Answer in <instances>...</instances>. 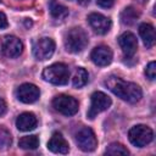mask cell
Masks as SVG:
<instances>
[{"mask_svg": "<svg viewBox=\"0 0 156 156\" xmlns=\"http://www.w3.org/2000/svg\"><path fill=\"white\" fill-rule=\"evenodd\" d=\"M145 76L150 80L155 79V77H156V63H155V61H151V62L147 63V66L145 67Z\"/></svg>", "mask_w": 156, "mask_h": 156, "instance_id": "603a6c76", "label": "cell"}, {"mask_svg": "<svg viewBox=\"0 0 156 156\" xmlns=\"http://www.w3.org/2000/svg\"><path fill=\"white\" fill-rule=\"evenodd\" d=\"M48 149L54 152V154H68L69 151V146L68 143L66 141V139L62 136L61 133H54L50 138V140L48 141Z\"/></svg>", "mask_w": 156, "mask_h": 156, "instance_id": "5bb4252c", "label": "cell"}, {"mask_svg": "<svg viewBox=\"0 0 156 156\" xmlns=\"http://www.w3.org/2000/svg\"><path fill=\"white\" fill-rule=\"evenodd\" d=\"M78 4H80V5H83V6H85V5H89L90 4V0H76Z\"/></svg>", "mask_w": 156, "mask_h": 156, "instance_id": "4316f807", "label": "cell"}, {"mask_svg": "<svg viewBox=\"0 0 156 156\" xmlns=\"http://www.w3.org/2000/svg\"><path fill=\"white\" fill-rule=\"evenodd\" d=\"M11 143H12V139H11V134L9 133V130L0 127V149L1 150L7 149L11 145Z\"/></svg>", "mask_w": 156, "mask_h": 156, "instance_id": "7402d4cb", "label": "cell"}, {"mask_svg": "<svg viewBox=\"0 0 156 156\" xmlns=\"http://www.w3.org/2000/svg\"><path fill=\"white\" fill-rule=\"evenodd\" d=\"M49 11L51 16L56 20H65L68 16V9L62 4L57 2L56 0H50L49 2Z\"/></svg>", "mask_w": 156, "mask_h": 156, "instance_id": "e0dca14e", "label": "cell"}, {"mask_svg": "<svg viewBox=\"0 0 156 156\" xmlns=\"http://www.w3.org/2000/svg\"><path fill=\"white\" fill-rule=\"evenodd\" d=\"M16 127L21 132H29L37 127V117L32 112H23L16 119Z\"/></svg>", "mask_w": 156, "mask_h": 156, "instance_id": "9a60e30c", "label": "cell"}, {"mask_svg": "<svg viewBox=\"0 0 156 156\" xmlns=\"http://www.w3.org/2000/svg\"><path fill=\"white\" fill-rule=\"evenodd\" d=\"M88 34L85 33L84 29L79 28V27H74L72 29H69L66 35H65V48L68 52L72 54H78L80 51H83L87 45H88Z\"/></svg>", "mask_w": 156, "mask_h": 156, "instance_id": "7a4b0ae2", "label": "cell"}, {"mask_svg": "<svg viewBox=\"0 0 156 156\" xmlns=\"http://www.w3.org/2000/svg\"><path fill=\"white\" fill-rule=\"evenodd\" d=\"M105 85L108 90H111L119 99L127 102H130V104L138 102L143 96V91L138 84L123 80L122 78L116 77V76H110L108 78H106Z\"/></svg>", "mask_w": 156, "mask_h": 156, "instance_id": "6da1fadb", "label": "cell"}, {"mask_svg": "<svg viewBox=\"0 0 156 156\" xmlns=\"http://www.w3.org/2000/svg\"><path fill=\"white\" fill-rule=\"evenodd\" d=\"M41 76L45 82H49L55 85H65L68 83L69 69L65 63L56 62L45 67Z\"/></svg>", "mask_w": 156, "mask_h": 156, "instance_id": "3957f363", "label": "cell"}, {"mask_svg": "<svg viewBox=\"0 0 156 156\" xmlns=\"http://www.w3.org/2000/svg\"><path fill=\"white\" fill-rule=\"evenodd\" d=\"M7 26H9V22H7L6 15L0 11V29H5Z\"/></svg>", "mask_w": 156, "mask_h": 156, "instance_id": "d4e9b609", "label": "cell"}, {"mask_svg": "<svg viewBox=\"0 0 156 156\" xmlns=\"http://www.w3.org/2000/svg\"><path fill=\"white\" fill-rule=\"evenodd\" d=\"M76 143L78 147L84 152H91L98 146V140L93 129L88 127L80 128L76 134Z\"/></svg>", "mask_w": 156, "mask_h": 156, "instance_id": "52a82bcc", "label": "cell"}, {"mask_svg": "<svg viewBox=\"0 0 156 156\" xmlns=\"http://www.w3.org/2000/svg\"><path fill=\"white\" fill-rule=\"evenodd\" d=\"M88 23L98 34H106L111 29V20L101 13L93 12L88 16Z\"/></svg>", "mask_w": 156, "mask_h": 156, "instance_id": "8fae6325", "label": "cell"}, {"mask_svg": "<svg viewBox=\"0 0 156 156\" xmlns=\"http://www.w3.org/2000/svg\"><path fill=\"white\" fill-rule=\"evenodd\" d=\"M54 51H55V41L51 38L43 37L35 40L33 44V55L39 61L50 58Z\"/></svg>", "mask_w": 156, "mask_h": 156, "instance_id": "ba28073f", "label": "cell"}, {"mask_svg": "<svg viewBox=\"0 0 156 156\" xmlns=\"http://www.w3.org/2000/svg\"><path fill=\"white\" fill-rule=\"evenodd\" d=\"M16 96L23 104H32L39 99L40 90L37 85H34L32 83H23L17 88Z\"/></svg>", "mask_w": 156, "mask_h": 156, "instance_id": "9c48e42d", "label": "cell"}, {"mask_svg": "<svg viewBox=\"0 0 156 156\" xmlns=\"http://www.w3.org/2000/svg\"><path fill=\"white\" fill-rule=\"evenodd\" d=\"M118 44L122 49V52L124 57L130 58L135 55L138 49V40L135 35L130 32H124L118 37Z\"/></svg>", "mask_w": 156, "mask_h": 156, "instance_id": "30bf717a", "label": "cell"}, {"mask_svg": "<svg viewBox=\"0 0 156 156\" xmlns=\"http://www.w3.org/2000/svg\"><path fill=\"white\" fill-rule=\"evenodd\" d=\"M154 132L150 127L145 124H136L132 127L128 132L129 141L136 147H144L152 141Z\"/></svg>", "mask_w": 156, "mask_h": 156, "instance_id": "277c9868", "label": "cell"}, {"mask_svg": "<svg viewBox=\"0 0 156 156\" xmlns=\"http://www.w3.org/2000/svg\"><path fill=\"white\" fill-rule=\"evenodd\" d=\"M139 34L146 48H152L155 44V29L150 23H141L139 26Z\"/></svg>", "mask_w": 156, "mask_h": 156, "instance_id": "2e32d148", "label": "cell"}, {"mask_svg": "<svg viewBox=\"0 0 156 156\" xmlns=\"http://www.w3.org/2000/svg\"><path fill=\"white\" fill-rule=\"evenodd\" d=\"M52 106L57 112L65 116H73L78 112V108H79L78 101L74 98L69 95H65V94L55 96L52 100Z\"/></svg>", "mask_w": 156, "mask_h": 156, "instance_id": "8992f818", "label": "cell"}, {"mask_svg": "<svg viewBox=\"0 0 156 156\" xmlns=\"http://www.w3.org/2000/svg\"><path fill=\"white\" fill-rule=\"evenodd\" d=\"M88 78H89L88 72L83 67H78V68H76V71L73 73L72 84L74 88H82L88 83Z\"/></svg>", "mask_w": 156, "mask_h": 156, "instance_id": "ac0fdd59", "label": "cell"}, {"mask_svg": "<svg viewBox=\"0 0 156 156\" xmlns=\"http://www.w3.org/2000/svg\"><path fill=\"white\" fill-rule=\"evenodd\" d=\"M0 1H1V0H0Z\"/></svg>", "mask_w": 156, "mask_h": 156, "instance_id": "83f0119b", "label": "cell"}, {"mask_svg": "<svg viewBox=\"0 0 156 156\" xmlns=\"http://www.w3.org/2000/svg\"><path fill=\"white\" fill-rule=\"evenodd\" d=\"M18 146L24 150H34L39 146V138L37 135H26L22 136L18 141Z\"/></svg>", "mask_w": 156, "mask_h": 156, "instance_id": "ffe728a7", "label": "cell"}, {"mask_svg": "<svg viewBox=\"0 0 156 156\" xmlns=\"http://www.w3.org/2000/svg\"><path fill=\"white\" fill-rule=\"evenodd\" d=\"M90 58L96 66L104 67V66H107V65L111 63V61H112V51L106 45H99V46L93 49V51L90 54Z\"/></svg>", "mask_w": 156, "mask_h": 156, "instance_id": "4fadbf2b", "label": "cell"}, {"mask_svg": "<svg viewBox=\"0 0 156 156\" xmlns=\"http://www.w3.org/2000/svg\"><path fill=\"white\" fill-rule=\"evenodd\" d=\"M23 51V44L22 41L15 37V35H7L5 37L2 41V52L7 57H18Z\"/></svg>", "mask_w": 156, "mask_h": 156, "instance_id": "7c38bea8", "label": "cell"}, {"mask_svg": "<svg viewBox=\"0 0 156 156\" xmlns=\"http://www.w3.org/2000/svg\"><path fill=\"white\" fill-rule=\"evenodd\" d=\"M111 104H112L111 98L107 96L105 93H102V91L93 93V95L90 98V107L87 113L88 117L90 119H94L99 113L106 111L111 106Z\"/></svg>", "mask_w": 156, "mask_h": 156, "instance_id": "5b68a950", "label": "cell"}, {"mask_svg": "<svg viewBox=\"0 0 156 156\" xmlns=\"http://www.w3.org/2000/svg\"><path fill=\"white\" fill-rule=\"evenodd\" d=\"M115 0H96V4L100 6V7H104V9H108L113 5Z\"/></svg>", "mask_w": 156, "mask_h": 156, "instance_id": "cb8c5ba5", "label": "cell"}, {"mask_svg": "<svg viewBox=\"0 0 156 156\" xmlns=\"http://www.w3.org/2000/svg\"><path fill=\"white\" fill-rule=\"evenodd\" d=\"M6 111H7V105H6L5 100L0 98V117L4 116L6 113Z\"/></svg>", "mask_w": 156, "mask_h": 156, "instance_id": "484cf974", "label": "cell"}, {"mask_svg": "<svg viewBox=\"0 0 156 156\" xmlns=\"http://www.w3.org/2000/svg\"><path fill=\"white\" fill-rule=\"evenodd\" d=\"M138 17H139V12H138L134 7H132V6L126 7V9L121 12V22H122L123 24H127V26L133 24V23L138 20Z\"/></svg>", "mask_w": 156, "mask_h": 156, "instance_id": "d6986e66", "label": "cell"}, {"mask_svg": "<svg viewBox=\"0 0 156 156\" xmlns=\"http://www.w3.org/2000/svg\"><path fill=\"white\" fill-rule=\"evenodd\" d=\"M105 154L106 155H124L126 156L129 154V151L124 145H122L119 143H112L107 146V149L105 150Z\"/></svg>", "mask_w": 156, "mask_h": 156, "instance_id": "44dd1931", "label": "cell"}]
</instances>
